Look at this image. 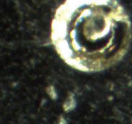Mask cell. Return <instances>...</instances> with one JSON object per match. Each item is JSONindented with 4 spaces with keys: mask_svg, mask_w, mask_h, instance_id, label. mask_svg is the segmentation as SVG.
<instances>
[{
    "mask_svg": "<svg viewBox=\"0 0 132 124\" xmlns=\"http://www.w3.org/2000/svg\"><path fill=\"white\" fill-rule=\"evenodd\" d=\"M130 25L113 0H68L51 27V39L61 58L84 72L110 67L126 52Z\"/></svg>",
    "mask_w": 132,
    "mask_h": 124,
    "instance_id": "cell-1",
    "label": "cell"
}]
</instances>
